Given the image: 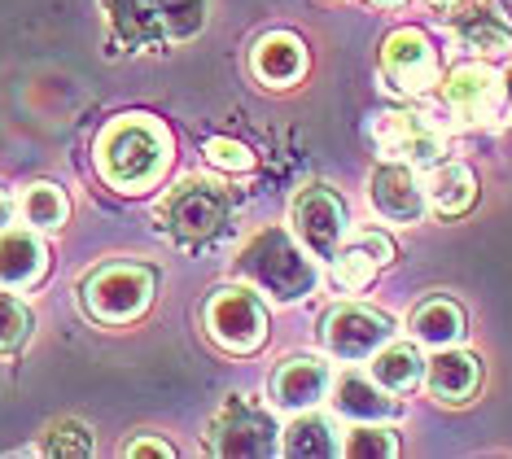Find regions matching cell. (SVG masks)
<instances>
[{
	"instance_id": "cell-1",
	"label": "cell",
	"mask_w": 512,
	"mask_h": 459,
	"mask_svg": "<svg viewBox=\"0 0 512 459\" xmlns=\"http://www.w3.org/2000/svg\"><path fill=\"white\" fill-rule=\"evenodd\" d=\"M167 158H171V136L149 114H123L97 140V167L123 193L154 188L162 171H167Z\"/></svg>"
},
{
	"instance_id": "cell-2",
	"label": "cell",
	"mask_w": 512,
	"mask_h": 459,
	"mask_svg": "<svg viewBox=\"0 0 512 459\" xmlns=\"http://www.w3.org/2000/svg\"><path fill=\"white\" fill-rule=\"evenodd\" d=\"M232 267H237L241 280H250L254 289H263L267 298H276L285 306L302 302L320 280L316 263L302 250V241H294L285 228H263L259 237H250Z\"/></svg>"
},
{
	"instance_id": "cell-3",
	"label": "cell",
	"mask_w": 512,
	"mask_h": 459,
	"mask_svg": "<svg viewBox=\"0 0 512 459\" xmlns=\"http://www.w3.org/2000/svg\"><path fill=\"white\" fill-rule=\"evenodd\" d=\"M84 315L97 324H132L141 320L154 302V272L141 263H114V267H97L84 289H79Z\"/></svg>"
},
{
	"instance_id": "cell-4",
	"label": "cell",
	"mask_w": 512,
	"mask_h": 459,
	"mask_svg": "<svg viewBox=\"0 0 512 459\" xmlns=\"http://www.w3.org/2000/svg\"><path fill=\"white\" fill-rule=\"evenodd\" d=\"M206 442L224 459H263L281 451V425L263 403H254L246 394H232L211 416Z\"/></svg>"
},
{
	"instance_id": "cell-5",
	"label": "cell",
	"mask_w": 512,
	"mask_h": 459,
	"mask_svg": "<svg viewBox=\"0 0 512 459\" xmlns=\"http://www.w3.org/2000/svg\"><path fill=\"white\" fill-rule=\"evenodd\" d=\"M158 219H162V228L176 232L184 241H211L228 223V197L219 184L184 180L158 202Z\"/></svg>"
},
{
	"instance_id": "cell-6",
	"label": "cell",
	"mask_w": 512,
	"mask_h": 459,
	"mask_svg": "<svg viewBox=\"0 0 512 459\" xmlns=\"http://www.w3.org/2000/svg\"><path fill=\"white\" fill-rule=\"evenodd\" d=\"M206 333L215 346H224L228 355H254L267 341V311L259 293L250 289H219L206 302Z\"/></svg>"
},
{
	"instance_id": "cell-7",
	"label": "cell",
	"mask_w": 512,
	"mask_h": 459,
	"mask_svg": "<svg viewBox=\"0 0 512 459\" xmlns=\"http://www.w3.org/2000/svg\"><path fill=\"white\" fill-rule=\"evenodd\" d=\"M289 223H294V237L302 241V250L311 258H333L342 250V237H346V202L324 184H311L302 188L289 206Z\"/></svg>"
},
{
	"instance_id": "cell-8",
	"label": "cell",
	"mask_w": 512,
	"mask_h": 459,
	"mask_svg": "<svg viewBox=\"0 0 512 459\" xmlns=\"http://www.w3.org/2000/svg\"><path fill=\"white\" fill-rule=\"evenodd\" d=\"M390 337H394L390 315L372 311V306L346 302V306H333V311L324 315V350L342 363L372 359Z\"/></svg>"
},
{
	"instance_id": "cell-9",
	"label": "cell",
	"mask_w": 512,
	"mask_h": 459,
	"mask_svg": "<svg viewBox=\"0 0 512 459\" xmlns=\"http://www.w3.org/2000/svg\"><path fill=\"white\" fill-rule=\"evenodd\" d=\"M508 79L486 62H464L442 79V105L464 123H486L504 110Z\"/></svg>"
},
{
	"instance_id": "cell-10",
	"label": "cell",
	"mask_w": 512,
	"mask_h": 459,
	"mask_svg": "<svg viewBox=\"0 0 512 459\" xmlns=\"http://www.w3.org/2000/svg\"><path fill=\"white\" fill-rule=\"evenodd\" d=\"M381 75H386V84L394 92H407V97H421V92L434 88L438 53L429 44V35L416 27L390 31L386 44H381Z\"/></svg>"
},
{
	"instance_id": "cell-11",
	"label": "cell",
	"mask_w": 512,
	"mask_h": 459,
	"mask_svg": "<svg viewBox=\"0 0 512 459\" xmlns=\"http://www.w3.org/2000/svg\"><path fill=\"white\" fill-rule=\"evenodd\" d=\"M372 140H377L381 153L399 162H416V167H434V162L447 153V140L425 114L412 110H394V114H377L372 123Z\"/></svg>"
},
{
	"instance_id": "cell-12",
	"label": "cell",
	"mask_w": 512,
	"mask_h": 459,
	"mask_svg": "<svg viewBox=\"0 0 512 459\" xmlns=\"http://www.w3.org/2000/svg\"><path fill=\"white\" fill-rule=\"evenodd\" d=\"M368 197H372V210H377L386 223H421L425 219V184L416 180L412 162H381L368 180Z\"/></svg>"
},
{
	"instance_id": "cell-13",
	"label": "cell",
	"mask_w": 512,
	"mask_h": 459,
	"mask_svg": "<svg viewBox=\"0 0 512 459\" xmlns=\"http://www.w3.org/2000/svg\"><path fill=\"white\" fill-rule=\"evenodd\" d=\"M267 394H272L276 411H294V416H298V411H311L324 394H329V363L316 359V355L285 359L281 368L272 372Z\"/></svg>"
},
{
	"instance_id": "cell-14",
	"label": "cell",
	"mask_w": 512,
	"mask_h": 459,
	"mask_svg": "<svg viewBox=\"0 0 512 459\" xmlns=\"http://www.w3.org/2000/svg\"><path fill=\"white\" fill-rule=\"evenodd\" d=\"M394 258V245L381 237V232H359L351 245L333 254V285L346 289V293H359L372 285V276L381 272Z\"/></svg>"
},
{
	"instance_id": "cell-15",
	"label": "cell",
	"mask_w": 512,
	"mask_h": 459,
	"mask_svg": "<svg viewBox=\"0 0 512 459\" xmlns=\"http://www.w3.org/2000/svg\"><path fill=\"white\" fill-rule=\"evenodd\" d=\"M425 385L438 403H469L482 385V363H477L469 350L442 346L434 359L425 363Z\"/></svg>"
},
{
	"instance_id": "cell-16",
	"label": "cell",
	"mask_w": 512,
	"mask_h": 459,
	"mask_svg": "<svg viewBox=\"0 0 512 459\" xmlns=\"http://www.w3.org/2000/svg\"><path fill=\"white\" fill-rule=\"evenodd\" d=\"M333 407H337V416L359 420V425H381V420H394V416H399V398H390L386 385L368 381V376H359V372L337 376V385H333Z\"/></svg>"
},
{
	"instance_id": "cell-17",
	"label": "cell",
	"mask_w": 512,
	"mask_h": 459,
	"mask_svg": "<svg viewBox=\"0 0 512 459\" xmlns=\"http://www.w3.org/2000/svg\"><path fill=\"white\" fill-rule=\"evenodd\" d=\"M250 66L263 84L289 88V84H298L302 70H307V44H302L294 31H267L263 40L254 44Z\"/></svg>"
},
{
	"instance_id": "cell-18",
	"label": "cell",
	"mask_w": 512,
	"mask_h": 459,
	"mask_svg": "<svg viewBox=\"0 0 512 459\" xmlns=\"http://www.w3.org/2000/svg\"><path fill=\"white\" fill-rule=\"evenodd\" d=\"M49 267V250L36 232L5 228L0 232V289H31Z\"/></svg>"
},
{
	"instance_id": "cell-19",
	"label": "cell",
	"mask_w": 512,
	"mask_h": 459,
	"mask_svg": "<svg viewBox=\"0 0 512 459\" xmlns=\"http://www.w3.org/2000/svg\"><path fill=\"white\" fill-rule=\"evenodd\" d=\"M101 5H106L110 31L119 35L127 49H158L167 40L158 0H101Z\"/></svg>"
},
{
	"instance_id": "cell-20",
	"label": "cell",
	"mask_w": 512,
	"mask_h": 459,
	"mask_svg": "<svg viewBox=\"0 0 512 459\" xmlns=\"http://www.w3.org/2000/svg\"><path fill=\"white\" fill-rule=\"evenodd\" d=\"M451 35H456L469 53H482V57L512 53V31L499 22V14H491V9H482V5L456 9V14H451Z\"/></svg>"
},
{
	"instance_id": "cell-21",
	"label": "cell",
	"mask_w": 512,
	"mask_h": 459,
	"mask_svg": "<svg viewBox=\"0 0 512 459\" xmlns=\"http://www.w3.org/2000/svg\"><path fill=\"white\" fill-rule=\"evenodd\" d=\"M425 197L438 215H464L477 202V175L464 167V162H438L434 175L425 184Z\"/></svg>"
},
{
	"instance_id": "cell-22",
	"label": "cell",
	"mask_w": 512,
	"mask_h": 459,
	"mask_svg": "<svg viewBox=\"0 0 512 459\" xmlns=\"http://www.w3.org/2000/svg\"><path fill=\"white\" fill-rule=\"evenodd\" d=\"M281 455L289 459H329V455H342V442H337L333 425L324 416L311 411H298V420L289 429H281Z\"/></svg>"
},
{
	"instance_id": "cell-23",
	"label": "cell",
	"mask_w": 512,
	"mask_h": 459,
	"mask_svg": "<svg viewBox=\"0 0 512 459\" xmlns=\"http://www.w3.org/2000/svg\"><path fill=\"white\" fill-rule=\"evenodd\" d=\"M407 328H412V337L421 341V346H456V341L464 337V311L451 298H429L412 311V320H407Z\"/></svg>"
},
{
	"instance_id": "cell-24",
	"label": "cell",
	"mask_w": 512,
	"mask_h": 459,
	"mask_svg": "<svg viewBox=\"0 0 512 459\" xmlns=\"http://www.w3.org/2000/svg\"><path fill=\"white\" fill-rule=\"evenodd\" d=\"M372 381L386 385L390 394H407L425 381V359L416 346L407 341H386V346L372 355Z\"/></svg>"
},
{
	"instance_id": "cell-25",
	"label": "cell",
	"mask_w": 512,
	"mask_h": 459,
	"mask_svg": "<svg viewBox=\"0 0 512 459\" xmlns=\"http://www.w3.org/2000/svg\"><path fill=\"white\" fill-rule=\"evenodd\" d=\"M18 210H22V219H27L31 228H40V232L62 228L66 215H71V206H66V193L57 184H31V188H22Z\"/></svg>"
},
{
	"instance_id": "cell-26",
	"label": "cell",
	"mask_w": 512,
	"mask_h": 459,
	"mask_svg": "<svg viewBox=\"0 0 512 459\" xmlns=\"http://www.w3.org/2000/svg\"><path fill=\"white\" fill-rule=\"evenodd\" d=\"M167 40H193L206 27V0H158Z\"/></svg>"
},
{
	"instance_id": "cell-27",
	"label": "cell",
	"mask_w": 512,
	"mask_h": 459,
	"mask_svg": "<svg viewBox=\"0 0 512 459\" xmlns=\"http://www.w3.org/2000/svg\"><path fill=\"white\" fill-rule=\"evenodd\" d=\"M40 451L44 455H57V459H62V455L66 459H84V455H92V433H88L84 420H57Z\"/></svg>"
},
{
	"instance_id": "cell-28",
	"label": "cell",
	"mask_w": 512,
	"mask_h": 459,
	"mask_svg": "<svg viewBox=\"0 0 512 459\" xmlns=\"http://www.w3.org/2000/svg\"><path fill=\"white\" fill-rule=\"evenodd\" d=\"M31 337V311L9 289H0V355H14Z\"/></svg>"
},
{
	"instance_id": "cell-29",
	"label": "cell",
	"mask_w": 512,
	"mask_h": 459,
	"mask_svg": "<svg viewBox=\"0 0 512 459\" xmlns=\"http://www.w3.org/2000/svg\"><path fill=\"white\" fill-rule=\"evenodd\" d=\"M342 455H351V459H394L399 455V438H394L390 429L364 425V429H355L351 438L342 442Z\"/></svg>"
},
{
	"instance_id": "cell-30",
	"label": "cell",
	"mask_w": 512,
	"mask_h": 459,
	"mask_svg": "<svg viewBox=\"0 0 512 459\" xmlns=\"http://www.w3.org/2000/svg\"><path fill=\"white\" fill-rule=\"evenodd\" d=\"M206 162L219 167V171H250L254 167V153L241 145V140L215 136V140H206Z\"/></svg>"
},
{
	"instance_id": "cell-31",
	"label": "cell",
	"mask_w": 512,
	"mask_h": 459,
	"mask_svg": "<svg viewBox=\"0 0 512 459\" xmlns=\"http://www.w3.org/2000/svg\"><path fill=\"white\" fill-rule=\"evenodd\" d=\"M123 455H127V459H141V455L171 459V455H176V446H171V442H158V438H136V442H127V446H123Z\"/></svg>"
},
{
	"instance_id": "cell-32",
	"label": "cell",
	"mask_w": 512,
	"mask_h": 459,
	"mask_svg": "<svg viewBox=\"0 0 512 459\" xmlns=\"http://www.w3.org/2000/svg\"><path fill=\"white\" fill-rule=\"evenodd\" d=\"M9 219H14V197H9L5 188H0V232L9 228Z\"/></svg>"
},
{
	"instance_id": "cell-33",
	"label": "cell",
	"mask_w": 512,
	"mask_h": 459,
	"mask_svg": "<svg viewBox=\"0 0 512 459\" xmlns=\"http://www.w3.org/2000/svg\"><path fill=\"white\" fill-rule=\"evenodd\" d=\"M495 9H499V18L512 22V0H495Z\"/></svg>"
},
{
	"instance_id": "cell-34",
	"label": "cell",
	"mask_w": 512,
	"mask_h": 459,
	"mask_svg": "<svg viewBox=\"0 0 512 459\" xmlns=\"http://www.w3.org/2000/svg\"><path fill=\"white\" fill-rule=\"evenodd\" d=\"M372 5H403V0H372Z\"/></svg>"
},
{
	"instance_id": "cell-35",
	"label": "cell",
	"mask_w": 512,
	"mask_h": 459,
	"mask_svg": "<svg viewBox=\"0 0 512 459\" xmlns=\"http://www.w3.org/2000/svg\"><path fill=\"white\" fill-rule=\"evenodd\" d=\"M434 5H460V0H434Z\"/></svg>"
},
{
	"instance_id": "cell-36",
	"label": "cell",
	"mask_w": 512,
	"mask_h": 459,
	"mask_svg": "<svg viewBox=\"0 0 512 459\" xmlns=\"http://www.w3.org/2000/svg\"><path fill=\"white\" fill-rule=\"evenodd\" d=\"M508 97H512V75H508Z\"/></svg>"
}]
</instances>
